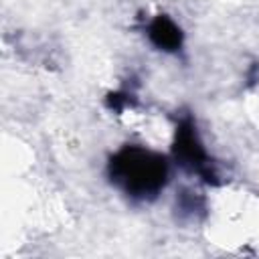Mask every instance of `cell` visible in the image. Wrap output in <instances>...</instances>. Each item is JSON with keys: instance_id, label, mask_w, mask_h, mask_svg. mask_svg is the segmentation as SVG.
Instances as JSON below:
<instances>
[{"instance_id": "6da1fadb", "label": "cell", "mask_w": 259, "mask_h": 259, "mask_svg": "<svg viewBox=\"0 0 259 259\" xmlns=\"http://www.w3.org/2000/svg\"><path fill=\"white\" fill-rule=\"evenodd\" d=\"M107 176L125 196L154 200L168 182V162L162 154L142 146H123L107 164Z\"/></svg>"}, {"instance_id": "7a4b0ae2", "label": "cell", "mask_w": 259, "mask_h": 259, "mask_svg": "<svg viewBox=\"0 0 259 259\" xmlns=\"http://www.w3.org/2000/svg\"><path fill=\"white\" fill-rule=\"evenodd\" d=\"M174 158L180 166H184L190 172H196L202 180L217 184L219 176L212 168V162H208V156L198 140L196 127L190 117H184L176 127V140H174Z\"/></svg>"}, {"instance_id": "3957f363", "label": "cell", "mask_w": 259, "mask_h": 259, "mask_svg": "<svg viewBox=\"0 0 259 259\" xmlns=\"http://www.w3.org/2000/svg\"><path fill=\"white\" fill-rule=\"evenodd\" d=\"M148 36L160 51L176 53L182 47V30L180 26L166 14H158L148 28Z\"/></svg>"}]
</instances>
